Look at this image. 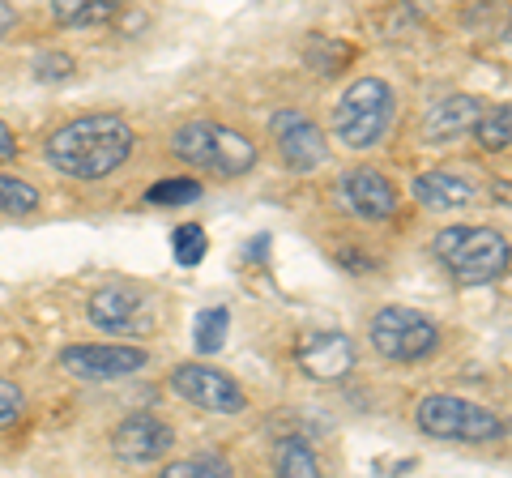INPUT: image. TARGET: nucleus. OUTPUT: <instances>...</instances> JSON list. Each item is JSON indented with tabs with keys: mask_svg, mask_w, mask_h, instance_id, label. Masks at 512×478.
Returning a JSON list of instances; mask_svg holds the SVG:
<instances>
[{
	"mask_svg": "<svg viewBox=\"0 0 512 478\" xmlns=\"http://www.w3.org/2000/svg\"><path fill=\"white\" fill-rule=\"evenodd\" d=\"M171 244H175V261H180V265H201V257H205V231L197 227V222L175 227Z\"/></svg>",
	"mask_w": 512,
	"mask_h": 478,
	"instance_id": "nucleus-23",
	"label": "nucleus"
},
{
	"mask_svg": "<svg viewBox=\"0 0 512 478\" xmlns=\"http://www.w3.org/2000/svg\"><path fill=\"white\" fill-rule=\"evenodd\" d=\"M18 154V141H13V133H9V124L0 120V163H9V158Z\"/></svg>",
	"mask_w": 512,
	"mask_h": 478,
	"instance_id": "nucleus-26",
	"label": "nucleus"
},
{
	"mask_svg": "<svg viewBox=\"0 0 512 478\" xmlns=\"http://www.w3.org/2000/svg\"><path fill=\"white\" fill-rule=\"evenodd\" d=\"M431 248L448 274L470 286L495 282L508 269V239L495 227H444Z\"/></svg>",
	"mask_w": 512,
	"mask_h": 478,
	"instance_id": "nucleus-3",
	"label": "nucleus"
},
{
	"mask_svg": "<svg viewBox=\"0 0 512 478\" xmlns=\"http://www.w3.org/2000/svg\"><path fill=\"white\" fill-rule=\"evenodd\" d=\"M414 201L423 210H461L474 201V184L457 171H419L414 175Z\"/></svg>",
	"mask_w": 512,
	"mask_h": 478,
	"instance_id": "nucleus-14",
	"label": "nucleus"
},
{
	"mask_svg": "<svg viewBox=\"0 0 512 478\" xmlns=\"http://www.w3.org/2000/svg\"><path fill=\"white\" fill-rule=\"evenodd\" d=\"M197 197H201V180H192V175H175V180L146 188V205H158V210H175V205H188Z\"/></svg>",
	"mask_w": 512,
	"mask_h": 478,
	"instance_id": "nucleus-21",
	"label": "nucleus"
},
{
	"mask_svg": "<svg viewBox=\"0 0 512 478\" xmlns=\"http://www.w3.org/2000/svg\"><path fill=\"white\" fill-rule=\"evenodd\" d=\"M414 423L431 440H466V444H487L504 436V419L487 406L466 402L453 393H431L414 406Z\"/></svg>",
	"mask_w": 512,
	"mask_h": 478,
	"instance_id": "nucleus-4",
	"label": "nucleus"
},
{
	"mask_svg": "<svg viewBox=\"0 0 512 478\" xmlns=\"http://www.w3.org/2000/svg\"><path fill=\"white\" fill-rule=\"evenodd\" d=\"M0 210H5V214H30V210H39V188L18 180V175H0Z\"/></svg>",
	"mask_w": 512,
	"mask_h": 478,
	"instance_id": "nucleus-22",
	"label": "nucleus"
},
{
	"mask_svg": "<svg viewBox=\"0 0 512 478\" xmlns=\"http://www.w3.org/2000/svg\"><path fill=\"white\" fill-rule=\"evenodd\" d=\"M90 325H99L103 333H116V338H137V333H150L158 325V304L146 286L137 282H111L103 291L90 295L86 304Z\"/></svg>",
	"mask_w": 512,
	"mask_h": 478,
	"instance_id": "nucleus-6",
	"label": "nucleus"
},
{
	"mask_svg": "<svg viewBox=\"0 0 512 478\" xmlns=\"http://www.w3.org/2000/svg\"><path fill=\"white\" fill-rule=\"evenodd\" d=\"M274 470H278V478H320L316 449L303 436H286L274 449Z\"/></svg>",
	"mask_w": 512,
	"mask_h": 478,
	"instance_id": "nucleus-16",
	"label": "nucleus"
},
{
	"mask_svg": "<svg viewBox=\"0 0 512 478\" xmlns=\"http://www.w3.org/2000/svg\"><path fill=\"white\" fill-rule=\"evenodd\" d=\"M295 363L303 368V376L320 380V385H333V380H346L350 372H355L359 350H355V342H350L346 333L329 329V333H312V338H303V346L295 350Z\"/></svg>",
	"mask_w": 512,
	"mask_h": 478,
	"instance_id": "nucleus-11",
	"label": "nucleus"
},
{
	"mask_svg": "<svg viewBox=\"0 0 512 478\" xmlns=\"http://www.w3.org/2000/svg\"><path fill=\"white\" fill-rule=\"evenodd\" d=\"M137 146V133L128 120L111 116V111H94V116H77L47 137V163L69 180H103V175L120 171L128 154Z\"/></svg>",
	"mask_w": 512,
	"mask_h": 478,
	"instance_id": "nucleus-1",
	"label": "nucleus"
},
{
	"mask_svg": "<svg viewBox=\"0 0 512 478\" xmlns=\"http://www.w3.org/2000/svg\"><path fill=\"white\" fill-rule=\"evenodd\" d=\"M171 389L184 397L188 406L210 410V414H239L248 406L239 380H231L222 368H210V363H180L171 372Z\"/></svg>",
	"mask_w": 512,
	"mask_h": 478,
	"instance_id": "nucleus-7",
	"label": "nucleus"
},
{
	"mask_svg": "<svg viewBox=\"0 0 512 478\" xmlns=\"http://www.w3.org/2000/svg\"><path fill=\"white\" fill-rule=\"evenodd\" d=\"M367 338L372 346L380 350L384 359L393 363H419L427 355H436L440 350V325L427 321L423 312L414 308H402V304H389L372 316V329H367Z\"/></svg>",
	"mask_w": 512,
	"mask_h": 478,
	"instance_id": "nucleus-5",
	"label": "nucleus"
},
{
	"mask_svg": "<svg viewBox=\"0 0 512 478\" xmlns=\"http://www.w3.org/2000/svg\"><path fill=\"white\" fill-rule=\"evenodd\" d=\"M120 13L116 0H56L52 5V18L64 26H99L111 22Z\"/></svg>",
	"mask_w": 512,
	"mask_h": 478,
	"instance_id": "nucleus-17",
	"label": "nucleus"
},
{
	"mask_svg": "<svg viewBox=\"0 0 512 478\" xmlns=\"http://www.w3.org/2000/svg\"><path fill=\"white\" fill-rule=\"evenodd\" d=\"M231 333V312L227 308H205L197 316V325H192V342H197L201 355H218L222 342H227Z\"/></svg>",
	"mask_w": 512,
	"mask_h": 478,
	"instance_id": "nucleus-20",
	"label": "nucleus"
},
{
	"mask_svg": "<svg viewBox=\"0 0 512 478\" xmlns=\"http://www.w3.org/2000/svg\"><path fill=\"white\" fill-rule=\"evenodd\" d=\"M474 141L483 150H508V141H512V111H508V103H495V107H487L483 116H478Z\"/></svg>",
	"mask_w": 512,
	"mask_h": 478,
	"instance_id": "nucleus-18",
	"label": "nucleus"
},
{
	"mask_svg": "<svg viewBox=\"0 0 512 478\" xmlns=\"http://www.w3.org/2000/svg\"><path fill=\"white\" fill-rule=\"evenodd\" d=\"M18 22V13H13V5H0V35H5V30Z\"/></svg>",
	"mask_w": 512,
	"mask_h": 478,
	"instance_id": "nucleus-27",
	"label": "nucleus"
},
{
	"mask_svg": "<svg viewBox=\"0 0 512 478\" xmlns=\"http://www.w3.org/2000/svg\"><path fill=\"white\" fill-rule=\"evenodd\" d=\"M256 167V141L244 137L239 129H227V124H214V146H210V171L222 175V180H239Z\"/></svg>",
	"mask_w": 512,
	"mask_h": 478,
	"instance_id": "nucleus-15",
	"label": "nucleus"
},
{
	"mask_svg": "<svg viewBox=\"0 0 512 478\" xmlns=\"http://www.w3.org/2000/svg\"><path fill=\"white\" fill-rule=\"evenodd\" d=\"M158 478H235V474H231V461L222 453H197V457H184V461L163 466Z\"/></svg>",
	"mask_w": 512,
	"mask_h": 478,
	"instance_id": "nucleus-19",
	"label": "nucleus"
},
{
	"mask_svg": "<svg viewBox=\"0 0 512 478\" xmlns=\"http://www.w3.org/2000/svg\"><path fill=\"white\" fill-rule=\"evenodd\" d=\"M338 201L355 218H367V222H384L397 214V188L376 167H350L338 184Z\"/></svg>",
	"mask_w": 512,
	"mask_h": 478,
	"instance_id": "nucleus-12",
	"label": "nucleus"
},
{
	"mask_svg": "<svg viewBox=\"0 0 512 478\" xmlns=\"http://www.w3.org/2000/svg\"><path fill=\"white\" fill-rule=\"evenodd\" d=\"M269 133H274L278 154L286 158L291 171H316L329 154L325 133H320L303 111H274V116H269Z\"/></svg>",
	"mask_w": 512,
	"mask_h": 478,
	"instance_id": "nucleus-10",
	"label": "nucleus"
},
{
	"mask_svg": "<svg viewBox=\"0 0 512 478\" xmlns=\"http://www.w3.org/2000/svg\"><path fill=\"white\" fill-rule=\"evenodd\" d=\"M397 116V94L389 82L380 77H359L350 82L333 111V137L342 141L346 150H376L393 129Z\"/></svg>",
	"mask_w": 512,
	"mask_h": 478,
	"instance_id": "nucleus-2",
	"label": "nucleus"
},
{
	"mask_svg": "<svg viewBox=\"0 0 512 478\" xmlns=\"http://www.w3.org/2000/svg\"><path fill=\"white\" fill-rule=\"evenodd\" d=\"M35 73L43 77V82H60V77H69V73H73V56H64V52L39 56V60H35Z\"/></svg>",
	"mask_w": 512,
	"mask_h": 478,
	"instance_id": "nucleus-25",
	"label": "nucleus"
},
{
	"mask_svg": "<svg viewBox=\"0 0 512 478\" xmlns=\"http://www.w3.org/2000/svg\"><path fill=\"white\" fill-rule=\"evenodd\" d=\"M22 410H26V397H22V389L13 385V380L0 376V427L18 423V419H22Z\"/></svg>",
	"mask_w": 512,
	"mask_h": 478,
	"instance_id": "nucleus-24",
	"label": "nucleus"
},
{
	"mask_svg": "<svg viewBox=\"0 0 512 478\" xmlns=\"http://www.w3.org/2000/svg\"><path fill=\"white\" fill-rule=\"evenodd\" d=\"M150 355L128 342H77L60 350V368L77 380H120L128 372H141Z\"/></svg>",
	"mask_w": 512,
	"mask_h": 478,
	"instance_id": "nucleus-8",
	"label": "nucleus"
},
{
	"mask_svg": "<svg viewBox=\"0 0 512 478\" xmlns=\"http://www.w3.org/2000/svg\"><path fill=\"white\" fill-rule=\"evenodd\" d=\"M175 444V432L158 419V414H128V419L116 423V432H111V453L128 466H146V461H158L167 457Z\"/></svg>",
	"mask_w": 512,
	"mask_h": 478,
	"instance_id": "nucleus-9",
	"label": "nucleus"
},
{
	"mask_svg": "<svg viewBox=\"0 0 512 478\" xmlns=\"http://www.w3.org/2000/svg\"><path fill=\"white\" fill-rule=\"evenodd\" d=\"M483 99H474V94H453V99H444L427 111V120H423V137H427V146H453L457 137H466L474 133V124L478 116H483Z\"/></svg>",
	"mask_w": 512,
	"mask_h": 478,
	"instance_id": "nucleus-13",
	"label": "nucleus"
}]
</instances>
